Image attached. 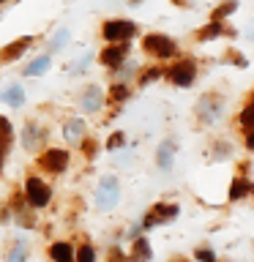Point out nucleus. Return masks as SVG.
I'll return each mask as SVG.
<instances>
[{"instance_id":"412c9836","label":"nucleus","mask_w":254,"mask_h":262,"mask_svg":"<svg viewBox=\"0 0 254 262\" xmlns=\"http://www.w3.org/2000/svg\"><path fill=\"white\" fill-rule=\"evenodd\" d=\"M66 38H69V30L63 28V30H60V33H57V36L52 38V47H55V49H60V47H66Z\"/></svg>"},{"instance_id":"39448f33","label":"nucleus","mask_w":254,"mask_h":262,"mask_svg":"<svg viewBox=\"0 0 254 262\" xmlns=\"http://www.w3.org/2000/svg\"><path fill=\"white\" fill-rule=\"evenodd\" d=\"M41 164H44V169H49V172H60V169H66V164H69V153L66 150H47Z\"/></svg>"},{"instance_id":"c85d7f7f","label":"nucleus","mask_w":254,"mask_h":262,"mask_svg":"<svg viewBox=\"0 0 254 262\" xmlns=\"http://www.w3.org/2000/svg\"><path fill=\"white\" fill-rule=\"evenodd\" d=\"M0 167H3V150H0Z\"/></svg>"},{"instance_id":"2eb2a0df","label":"nucleus","mask_w":254,"mask_h":262,"mask_svg":"<svg viewBox=\"0 0 254 262\" xmlns=\"http://www.w3.org/2000/svg\"><path fill=\"white\" fill-rule=\"evenodd\" d=\"M249 180H235L232 186H229V196H232V200H241V196H246L249 194Z\"/></svg>"},{"instance_id":"bb28decb","label":"nucleus","mask_w":254,"mask_h":262,"mask_svg":"<svg viewBox=\"0 0 254 262\" xmlns=\"http://www.w3.org/2000/svg\"><path fill=\"white\" fill-rule=\"evenodd\" d=\"M120 142H123V134H115V137L110 139V147H112V150H115V147H118Z\"/></svg>"},{"instance_id":"6e6552de","label":"nucleus","mask_w":254,"mask_h":262,"mask_svg":"<svg viewBox=\"0 0 254 262\" xmlns=\"http://www.w3.org/2000/svg\"><path fill=\"white\" fill-rule=\"evenodd\" d=\"M126 44H115V47H110V49H104L101 52V63H107V66H118L120 60H123V55H126Z\"/></svg>"},{"instance_id":"6ab92c4d","label":"nucleus","mask_w":254,"mask_h":262,"mask_svg":"<svg viewBox=\"0 0 254 262\" xmlns=\"http://www.w3.org/2000/svg\"><path fill=\"white\" fill-rule=\"evenodd\" d=\"M219 33H221V25L213 22V25H208V28L200 30V38H213V36H219Z\"/></svg>"},{"instance_id":"4be33fe9","label":"nucleus","mask_w":254,"mask_h":262,"mask_svg":"<svg viewBox=\"0 0 254 262\" xmlns=\"http://www.w3.org/2000/svg\"><path fill=\"white\" fill-rule=\"evenodd\" d=\"M197 259H202V262H216L213 251H208V249H200V251H197Z\"/></svg>"},{"instance_id":"dca6fc26","label":"nucleus","mask_w":254,"mask_h":262,"mask_svg":"<svg viewBox=\"0 0 254 262\" xmlns=\"http://www.w3.org/2000/svg\"><path fill=\"white\" fill-rule=\"evenodd\" d=\"M38 131L33 128V126H28L25 128V147H28V150H36V145H38Z\"/></svg>"},{"instance_id":"b1692460","label":"nucleus","mask_w":254,"mask_h":262,"mask_svg":"<svg viewBox=\"0 0 254 262\" xmlns=\"http://www.w3.org/2000/svg\"><path fill=\"white\" fill-rule=\"evenodd\" d=\"M229 11H235V0H229V3H227L224 8H219V11H216V19H221V16L229 14Z\"/></svg>"},{"instance_id":"cd10ccee","label":"nucleus","mask_w":254,"mask_h":262,"mask_svg":"<svg viewBox=\"0 0 254 262\" xmlns=\"http://www.w3.org/2000/svg\"><path fill=\"white\" fill-rule=\"evenodd\" d=\"M112 262H120V254H118V251L112 254Z\"/></svg>"},{"instance_id":"7ed1b4c3","label":"nucleus","mask_w":254,"mask_h":262,"mask_svg":"<svg viewBox=\"0 0 254 262\" xmlns=\"http://www.w3.org/2000/svg\"><path fill=\"white\" fill-rule=\"evenodd\" d=\"M25 191H28V202L36 205V208H44V205L49 202V188L41 183L38 178H30L28 186H25Z\"/></svg>"},{"instance_id":"393cba45","label":"nucleus","mask_w":254,"mask_h":262,"mask_svg":"<svg viewBox=\"0 0 254 262\" xmlns=\"http://www.w3.org/2000/svg\"><path fill=\"white\" fill-rule=\"evenodd\" d=\"M251 110H254V106L249 104V106H246V110H243V118H241L246 128H251Z\"/></svg>"},{"instance_id":"a211bd4d","label":"nucleus","mask_w":254,"mask_h":262,"mask_svg":"<svg viewBox=\"0 0 254 262\" xmlns=\"http://www.w3.org/2000/svg\"><path fill=\"white\" fill-rule=\"evenodd\" d=\"M28 259V249H25V243H16V249L8 254V262H25Z\"/></svg>"},{"instance_id":"f03ea898","label":"nucleus","mask_w":254,"mask_h":262,"mask_svg":"<svg viewBox=\"0 0 254 262\" xmlns=\"http://www.w3.org/2000/svg\"><path fill=\"white\" fill-rule=\"evenodd\" d=\"M131 36H134V25L126 22V19H115V22L104 25V38L107 41H123V38H131Z\"/></svg>"},{"instance_id":"a878e982","label":"nucleus","mask_w":254,"mask_h":262,"mask_svg":"<svg viewBox=\"0 0 254 262\" xmlns=\"http://www.w3.org/2000/svg\"><path fill=\"white\" fill-rule=\"evenodd\" d=\"M8 131H11V126H8V120H6V118H0V137L6 139V137H8Z\"/></svg>"},{"instance_id":"9d476101","label":"nucleus","mask_w":254,"mask_h":262,"mask_svg":"<svg viewBox=\"0 0 254 262\" xmlns=\"http://www.w3.org/2000/svg\"><path fill=\"white\" fill-rule=\"evenodd\" d=\"M134 262H151V246H147L145 237H137L134 241Z\"/></svg>"},{"instance_id":"f8f14e48","label":"nucleus","mask_w":254,"mask_h":262,"mask_svg":"<svg viewBox=\"0 0 254 262\" xmlns=\"http://www.w3.org/2000/svg\"><path fill=\"white\" fill-rule=\"evenodd\" d=\"M82 131H85V123L82 120L74 118V120L66 123V139H71V142H77V139L82 137Z\"/></svg>"},{"instance_id":"f257e3e1","label":"nucleus","mask_w":254,"mask_h":262,"mask_svg":"<svg viewBox=\"0 0 254 262\" xmlns=\"http://www.w3.org/2000/svg\"><path fill=\"white\" fill-rule=\"evenodd\" d=\"M118 196H120V188H118V180L115 178H104L98 183V208L101 210H110L118 205Z\"/></svg>"},{"instance_id":"20e7f679","label":"nucleus","mask_w":254,"mask_h":262,"mask_svg":"<svg viewBox=\"0 0 254 262\" xmlns=\"http://www.w3.org/2000/svg\"><path fill=\"white\" fill-rule=\"evenodd\" d=\"M145 49L153 52V55H159V57H167V55L175 52V44H172L167 36H147L145 38Z\"/></svg>"},{"instance_id":"f3484780","label":"nucleus","mask_w":254,"mask_h":262,"mask_svg":"<svg viewBox=\"0 0 254 262\" xmlns=\"http://www.w3.org/2000/svg\"><path fill=\"white\" fill-rule=\"evenodd\" d=\"M25 49H28V38H22V41H16V44H11V47L3 52V57H19Z\"/></svg>"},{"instance_id":"1a4fd4ad","label":"nucleus","mask_w":254,"mask_h":262,"mask_svg":"<svg viewBox=\"0 0 254 262\" xmlns=\"http://www.w3.org/2000/svg\"><path fill=\"white\" fill-rule=\"evenodd\" d=\"M49 254H52L55 262H74V249H71L69 243H55Z\"/></svg>"},{"instance_id":"4468645a","label":"nucleus","mask_w":254,"mask_h":262,"mask_svg":"<svg viewBox=\"0 0 254 262\" xmlns=\"http://www.w3.org/2000/svg\"><path fill=\"white\" fill-rule=\"evenodd\" d=\"M3 98H6L11 106H22V104H25V90H22L19 85H14V88H8V93H6Z\"/></svg>"},{"instance_id":"5701e85b","label":"nucleus","mask_w":254,"mask_h":262,"mask_svg":"<svg viewBox=\"0 0 254 262\" xmlns=\"http://www.w3.org/2000/svg\"><path fill=\"white\" fill-rule=\"evenodd\" d=\"M126 96H129V90L123 88V85H118V88L112 90V98H115V101H123V98H126Z\"/></svg>"},{"instance_id":"aec40b11","label":"nucleus","mask_w":254,"mask_h":262,"mask_svg":"<svg viewBox=\"0 0 254 262\" xmlns=\"http://www.w3.org/2000/svg\"><path fill=\"white\" fill-rule=\"evenodd\" d=\"M96 259V251L90 249V246H82L79 249V262H93Z\"/></svg>"},{"instance_id":"0eeeda50","label":"nucleus","mask_w":254,"mask_h":262,"mask_svg":"<svg viewBox=\"0 0 254 262\" xmlns=\"http://www.w3.org/2000/svg\"><path fill=\"white\" fill-rule=\"evenodd\" d=\"M79 104H82V110H85V112L101 110V88H88L85 93H82Z\"/></svg>"},{"instance_id":"9b49d317","label":"nucleus","mask_w":254,"mask_h":262,"mask_svg":"<svg viewBox=\"0 0 254 262\" xmlns=\"http://www.w3.org/2000/svg\"><path fill=\"white\" fill-rule=\"evenodd\" d=\"M172 153H175V145H172V142H164V145L159 147V167H164V169L172 167Z\"/></svg>"},{"instance_id":"423d86ee","label":"nucleus","mask_w":254,"mask_h":262,"mask_svg":"<svg viewBox=\"0 0 254 262\" xmlns=\"http://www.w3.org/2000/svg\"><path fill=\"white\" fill-rule=\"evenodd\" d=\"M170 79L175 82V85L186 88L188 82L194 79V66H192V63H180V66H175V69L170 71Z\"/></svg>"},{"instance_id":"ddd939ff","label":"nucleus","mask_w":254,"mask_h":262,"mask_svg":"<svg viewBox=\"0 0 254 262\" xmlns=\"http://www.w3.org/2000/svg\"><path fill=\"white\" fill-rule=\"evenodd\" d=\"M49 69V57L44 55V57H38V60H33L28 69H25V74H28V77H38V74H44Z\"/></svg>"}]
</instances>
